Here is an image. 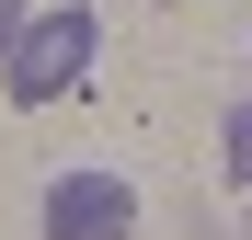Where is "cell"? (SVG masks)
<instances>
[{
    "instance_id": "obj_1",
    "label": "cell",
    "mask_w": 252,
    "mask_h": 240,
    "mask_svg": "<svg viewBox=\"0 0 252 240\" xmlns=\"http://www.w3.org/2000/svg\"><path fill=\"white\" fill-rule=\"evenodd\" d=\"M92 46H103V12H34L23 34H12V103H58V92H80V80H92Z\"/></svg>"
},
{
    "instance_id": "obj_2",
    "label": "cell",
    "mask_w": 252,
    "mask_h": 240,
    "mask_svg": "<svg viewBox=\"0 0 252 240\" xmlns=\"http://www.w3.org/2000/svg\"><path fill=\"white\" fill-rule=\"evenodd\" d=\"M126 229H138V183H115V172L46 183V240H126Z\"/></svg>"
},
{
    "instance_id": "obj_3",
    "label": "cell",
    "mask_w": 252,
    "mask_h": 240,
    "mask_svg": "<svg viewBox=\"0 0 252 240\" xmlns=\"http://www.w3.org/2000/svg\"><path fill=\"white\" fill-rule=\"evenodd\" d=\"M229 183H252V92L229 103Z\"/></svg>"
},
{
    "instance_id": "obj_4",
    "label": "cell",
    "mask_w": 252,
    "mask_h": 240,
    "mask_svg": "<svg viewBox=\"0 0 252 240\" xmlns=\"http://www.w3.org/2000/svg\"><path fill=\"white\" fill-rule=\"evenodd\" d=\"M34 12H23V0H0V69H12V34H23Z\"/></svg>"
}]
</instances>
